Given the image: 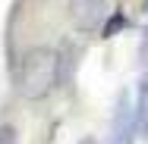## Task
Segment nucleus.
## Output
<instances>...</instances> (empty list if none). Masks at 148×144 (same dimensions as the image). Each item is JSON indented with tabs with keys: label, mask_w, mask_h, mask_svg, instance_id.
<instances>
[{
	"label": "nucleus",
	"mask_w": 148,
	"mask_h": 144,
	"mask_svg": "<svg viewBox=\"0 0 148 144\" xmlns=\"http://www.w3.org/2000/svg\"><path fill=\"white\" fill-rule=\"evenodd\" d=\"M60 78V50L54 47H32L16 66V85L25 100H44Z\"/></svg>",
	"instance_id": "1"
},
{
	"label": "nucleus",
	"mask_w": 148,
	"mask_h": 144,
	"mask_svg": "<svg viewBox=\"0 0 148 144\" xmlns=\"http://www.w3.org/2000/svg\"><path fill=\"white\" fill-rule=\"evenodd\" d=\"M136 135H139V125L132 119V97L123 88L117 94V107H114V122H110L107 144H136Z\"/></svg>",
	"instance_id": "2"
},
{
	"label": "nucleus",
	"mask_w": 148,
	"mask_h": 144,
	"mask_svg": "<svg viewBox=\"0 0 148 144\" xmlns=\"http://www.w3.org/2000/svg\"><path fill=\"white\" fill-rule=\"evenodd\" d=\"M69 6V19L73 25L82 31V34H91L104 25L107 13H110V3L107 0H66Z\"/></svg>",
	"instance_id": "3"
},
{
	"label": "nucleus",
	"mask_w": 148,
	"mask_h": 144,
	"mask_svg": "<svg viewBox=\"0 0 148 144\" xmlns=\"http://www.w3.org/2000/svg\"><path fill=\"white\" fill-rule=\"evenodd\" d=\"M123 28H129V16H126L123 9H110V13H107V19H104V25L98 28V34H101L104 41H110V38L123 34Z\"/></svg>",
	"instance_id": "4"
},
{
	"label": "nucleus",
	"mask_w": 148,
	"mask_h": 144,
	"mask_svg": "<svg viewBox=\"0 0 148 144\" xmlns=\"http://www.w3.org/2000/svg\"><path fill=\"white\" fill-rule=\"evenodd\" d=\"M16 138H19L16 125L13 122H0V144H16Z\"/></svg>",
	"instance_id": "5"
},
{
	"label": "nucleus",
	"mask_w": 148,
	"mask_h": 144,
	"mask_svg": "<svg viewBox=\"0 0 148 144\" xmlns=\"http://www.w3.org/2000/svg\"><path fill=\"white\" fill-rule=\"evenodd\" d=\"M139 59H142V66L148 69V28L142 31V44H139Z\"/></svg>",
	"instance_id": "6"
},
{
	"label": "nucleus",
	"mask_w": 148,
	"mask_h": 144,
	"mask_svg": "<svg viewBox=\"0 0 148 144\" xmlns=\"http://www.w3.org/2000/svg\"><path fill=\"white\" fill-rule=\"evenodd\" d=\"M79 144H98V141H95V138H91V135H88V138H82V141H79Z\"/></svg>",
	"instance_id": "7"
},
{
	"label": "nucleus",
	"mask_w": 148,
	"mask_h": 144,
	"mask_svg": "<svg viewBox=\"0 0 148 144\" xmlns=\"http://www.w3.org/2000/svg\"><path fill=\"white\" fill-rule=\"evenodd\" d=\"M145 13H148V0H145Z\"/></svg>",
	"instance_id": "8"
}]
</instances>
